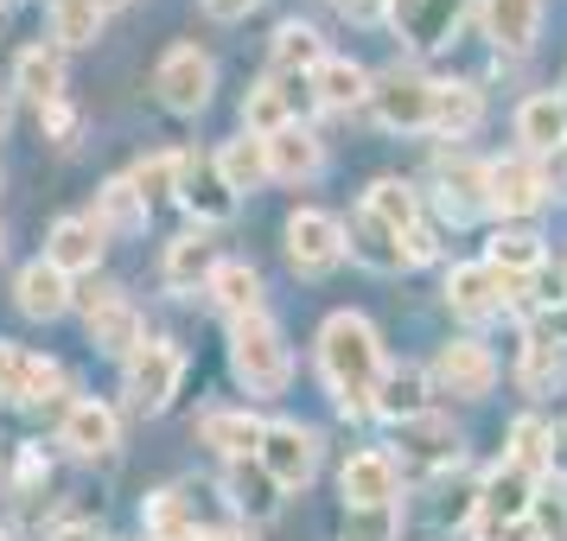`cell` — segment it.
<instances>
[{"mask_svg": "<svg viewBox=\"0 0 567 541\" xmlns=\"http://www.w3.org/2000/svg\"><path fill=\"white\" fill-rule=\"evenodd\" d=\"M319 376L332 388L338 414H377V388H383V337L363 312H332L319 332Z\"/></svg>", "mask_w": 567, "mask_h": 541, "instance_id": "obj_1", "label": "cell"}, {"mask_svg": "<svg viewBox=\"0 0 567 541\" xmlns=\"http://www.w3.org/2000/svg\"><path fill=\"white\" fill-rule=\"evenodd\" d=\"M230 370H236V383L249 388V395H281L287 388L293 357H287V337H281V325H275L268 312L230 325Z\"/></svg>", "mask_w": 567, "mask_h": 541, "instance_id": "obj_2", "label": "cell"}, {"mask_svg": "<svg viewBox=\"0 0 567 541\" xmlns=\"http://www.w3.org/2000/svg\"><path fill=\"white\" fill-rule=\"evenodd\" d=\"M185 383V351L173 337H147L128 363H122V395L134 414H166Z\"/></svg>", "mask_w": 567, "mask_h": 541, "instance_id": "obj_3", "label": "cell"}, {"mask_svg": "<svg viewBox=\"0 0 567 541\" xmlns=\"http://www.w3.org/2000/svg\"><path fill=\"white\" fill-rule=\"evenodd\" d=\"M78 306H83V325H90V344L96 351H109V357L128 363L141 344H147V325H141V312H134V300L122 293V287H78Z\"/></svg>", "mask_w": 567, "mask_h": 541, "instance_id": "obj_4", "label": "cell"}, {"mask_svg": "<svg viewBox=\"0 0 567 541\" xmlns=\"http://www.w3.org/2000/svg\"><path fill=\"white\" fill-rule=\"evenodd\" d=\"M536 471H523V465H497L485 485H478V516H472V529H478V541H504V529H516V522H529L536 516Z\"/></svg>", "mask_w": 567, "mask_h": 541, "instance_id": "obj_5", "label": "cell"}, {"mask_svg": "<svg viewBox=\"0 0 567 541\" xmlns=\"http://www.w3.org/2000/svg\"><path fill=\"white\" fill-rule=\"evenodd\" d=\"M256 465L275 478V490H307L312 471H319V434L300 427V420H268Z\"/></svg>", "mask_w": 567, "mask_h": 541, "instance_id": "obj_6", "label": "cell"}, {"mask_svg": "<svg viewBox=\"0 0 567 541\" xmlns=\"http://www.w3.org/2000/svg\"><path fill=\"white\" fill-rule=\"evenodd\" d=\"M210 90H217V64H210L198 45H173V52L154 64V96L173 115H198L210 103Z\"/></svg>", "mask_w": 567, "mask_h": 541, "instance_id": "obj_7", "label": "cell"}, {"mask_svg": "<svg viewBox=\"0 0 567 541\" xmlns=\"http://www.w3.org/2000/svg\"><path fill=\"white\" fill-rule=\"evenodd\" d=\"M370 108L389 134H421L434 128V83L414 77V71H383L370 83Z\"/></svg>", "mask_w": 567, "mask_h": 541, "instance_id": "obj_8", "label": "cell"}, {"mask_svg": "<svg viewBox=\"0 0 567 541\" xmlns=\"http://www.w3.org/2000/svg\"><path fill=\"white\" fill-rule=\"evenodd\" d=\"M427 383H434V395L478 402V395H491V383H497V357H491L478 337H453V344H440V357L427 363Z\"/></svg>", "mask_w": 567, "mask_h": 541, "instance_id": "obj_9", "label": "cell"}, {"mask_svg": "<svg viewBox=\"0 0 567 541\" xmlns=\"http://www.w3.org/2000/svg\"><path fill=\"white\" fill-rule=\"evenodd\" d=\"M344 256H351L344 249V223H338L332 210H293L287 217V261L300 274H332Z\"/></svg>", "mask_w": 567, "mask_h": 541, "instance_id": "obj_10", "label": "cell"}, {"mask_svg": "<svg viewBox=\"0 0 567 541\" xmlns=\"http://www.w3.org/2000/svg\"><path fill=\"white\" fill-rule=\"evenodd\" d=\"M485 191H491V210H504V217H529V210H542V205H548L542 159H529V154L491 159V166H485Z\"/></svg>", "mask_w": 567, "mask_h": 541, "instance_id": "obj_11", "label": "cell"}, {"mask_svg": "<svg viewBox=\"0 0 567 541\" xmlns=\"http://www.w3.org/2000/svg\"><path fill=\"white\" fill-rule=\"evenodd\" d=\"M58 446L64 452H78V459H109L115 446H122V420H115V408L109 402H71L64 408V420H58Z\"/></svg>", "mask_w": 567, "mask_h": 541, "instance_id": "obj_12", "label": "cell"}, {"mask_svg": "<svg viewBox=\"0 0 567 541\" xmlns=\"http://www.w3.org/2000/svg\"><path fill=\"white\" fill-rule=\"evenodd\" d=\"M13 306L27 312V319H45V325H52V319H64V312L78 306V281L58 274L52 261L39 256V261H27L20 281H13Z\"/></svg>", "mask_w": 567, "mask_h": 541, "instance_id": "obj_13", "label": "cell"}, {"mask_svg": "<svg viewBox=\"0 0 567 541\" xmlns=\"http://www.w3.org/2000/svg\"><path fill=\"white\" fill-rule=\"evenodd\" d=\"M261 434H268V420H256L249 408H205V414H198V439H205L217 459H230V465L256 459Z\"/></svg>", "mask_w": 567, "mask_h": 541, "instance_id": "obj_14", "label": "cell"}, {"mask_svg": "<svg viewBox=\"0 0 567 541\" xmlns=\"http://www.w3.org/2000/svg\"><path fill=\"white\" fill-rule=\"evenodd\" d=\"M446 306L460 312V319H497V312L511 306V287H504V274L491 261H465V268L446 274Z\"/></svg>", "mask_w": 567, "mask_h": 541, "instance_id": "obj_15", "label": "cell"}, {"mask_svg": "<svg viewBox=\"0 0 567 541\" xmlns=\"http://www.w3.org/2000/svg\"><path fill=\"white\" fill-rule=\"evenodd\" d=\"M338 490H344V510L395 503V490H402L395 452H383V446H370V452H351V465H344V478H338Z\"/></svg>", "mask_w": 567, "mask_h": 541, "instance_id": "obj_16", "label": "cell"}, {"mask_svg": "<svg viewBox=\"0 0 567 541\" xmlns=\"http://www.w3.org/2000/svg\"><path fill=\"white\" fill-rule=\"evenodd\" d=\"M45 261H52L58 274H96L103 268V230L90 223V217H58L52 236H45Z\"/></svg>", "mask_w": 567, "mask_h": 541, "instance_id": "obj_17", "label": "cell"}, {"mask_svg": "<svg viewBox=\"0 0 567 541\" xmlns=\"http://www.w3.org/2000/svg\"><path fill=\"white\" fill-rule=\"evenodd\" d=\"M217 242H210L205 230H185L166 242V261H159V281L173 287V293H198V287H210V274H217Z\"/></svg>", "mask_w": 567, "mask_h": 541, "instance_id": "obj_18", "label": "cell"}, {"mask_svg": "<svg viewBox=\"0 0 567 541\" xmlns=\"http://www.w3.org/2000/svg\"><path fill=\"white\" fill-rule=\"evenodd\" d=\"M179 205L192 210V217H198V230H205V223H230V210H236V191L224 185V173H217V159H185Z\"/></svg>", "mask_w": 567, "mask_h": 541, "instance_id": "obj_19", "label": "cell"}, {"mask_svg": "<svg viewBox=\"0 0 567 541\" xmlns=\"http://www.w3.org/2000/svg\"><path fill=\"white\" fill-rule=\"evenodd\" d=\"M485 27H491V45L504 58H523L536 45V27H542V0H485Z\"/></svg>", "mask_w": 567, "mask_h": 541, "instance_id": "obj_20", "label": "cell"}, {"mask_svg": "<svg viewBox=\"0 0 567 541\" xmlns=\"http://www.w3.org/2000/svg\"><path fill=\"white\" fill-rule=\"evenodd\" d=\"M13 90L39 108L64 103V52H58V45H27L20 64H13Z\"/></svg>", "mask_w": 567, "mask_h": 541, "instance_id": "obj_21", "label": "cell"}, {"mask_svg": "<svg viewBox=\"0 0 567 541\" xmlns=\"http://www.w3.org/2000/svg\"><path fill=\"white\" fill-rule=\"evenodd\" d=\"M147 217H154V205L134 191V179H109L103 191H96V210H90V223L103 236H141Z\"/></svg>", "mask_w": 567, "mask_h": 541, "instance_id": "obj_22", "label": "cell"}, {"mask_svg": "<svg viewBox=\"0 0 567 541\" xmlns=\"http://www.w3.org/2000/svg\"><path fill=\"white\" fill-rule=\"evenodd\" d=\"M395 446H402L409 459H421V465H453L460 459V434H453V420L434 414V408L402 420V427H395Z\"/></svg>", "mask_w": 567, "mask_h": 541, "instance_id": "obj_23", "label": "cell"}, {"mask_svg": "<svg viewBox=\"0 0 567 541\" xmlns=\"http://www.w3.org/2000/svg\"><path fill=\"white\" fill-rule=\"evenodd\" d=\"M210 306L224 312V319H256L261 312V274L249 268V261H217V274H210Z\"/></svg>", "mask_w": 567, "mask_h": 541, "instance_id": "obj_24", "label": "cell"}, {"mask_svg": "<svg viewBox=\"0 0 567 541\" xmlns=\"http://www.w3.org/2000/svg\"><path fill=\"white\" fill-rule=\"evenodd\" d=\"M344 249H351L363 268H377V274H395V268H409V261H402V236L389 230V223H377L370 210H358V217L344 223Z\"/></svg>", "mask_w": 567, "mask_h": 541, "instance_id": "obj_25", "label": "cell"}, {"mask_svg": "<svg viewBox=\"0 0 567 541\" xmlns=\"http://www.w3.org/2000/svg\"><path fill=\"white\" fill-rule=\"evenodd\" d=\"M516 141L529 147V154H555L567 147V103L561 96H529V103L516 108Z\"/></svg>", "mask_w": 567, "mask_h": 541, "instance_id": "obj_26", "label": "cell"}, {"mask_svg": "<svg viewBox=\"0 0 567 541\" xmlns=\"http://www.w3.org/2000/svg\"><path fill=\"white\" fill-rule=\"evenodd\" d=\"M217 173H224L230 191H261V185L275 179V166H268V141H256V134L224 141V147H217Z\"/></svg>", "mask_w": 567, "mask_h": 541, "instance_id": "obj_27", "label": "cell"}, {"mask_svg": "<svg viewBox=\"0 0 567 541\" xmlns=\"http://www.w3.org/2000/svg\"><path fill=\"white\" fill-rule=\"evenodd\" d=\"M268 166H275V179H287V185H300V179H312L319 166H326V154H319V134L312 128H281V134H268Z\"/></svg>", "mask_w": 567, "mask_h": 541, "instance_id": "obj_28", "label": "cell"}, {"mask_svg": "<svg viewBox=\"0 0 567 541\" xmlns=\"http://www.w3.org/2000/svg\"><path fill=\"white\" fill-rule=\"evenodd\" d=\"M478 122H485V96H478L472 83H460V77L434 83V134H446V141H465Z\"/></svg>", "mask_w": 567, "mask_h": 541, "instance_id": "obj_29", "label": "cell"}, {"mask_svg": "<svg viewBox=\"0 0 567 541\" xmlns=\"http://www.w3.org/2000/svg\"><path fill=\"white\" fill-rule=\"evenodd\" d=\"M440 210L453 217V223H472L478 210H491V191H485V166H440Z\"/></svg>", "mask_w": 567, "mask_h": 541, "instance_id": "obj_30", "label": "cell"}, {"mask_svg": "<svg viewBox=\"0 0 567 541\" xmlns=\"http://www.w3.org/2000/svg\"><path fill=\"white\" fill-rule=\"evenodd\" d=\"M312 96H319V108H358L370 103V71L358 58H326L312 71Z\"/></svg>", "mask_w": 567, "mask_h": 541, "instance_id": "obj_31", "label": "cell"}, {"mask_svg": "<svg viewBox=\"0 0 567 541\" xmlns=\"http://www.w3.org/2000/svg\"><path fill=\"white\" fill-rule=\"evenodd\" d=\"M45 13H52V45L58 52H83V45H96V39H103V20H109L96 0H52Z\"/></svg>", "mask_w": 567, "mask_h": 541, "instance_id": "obj_32", "label": "cell"}, {"mask_svg": "<svg viewBox=\"0 0 567 541\" xmlns=\"http://www.w3.org/2000/svg\"><path fill=\"white\" fill-rule=\"evenodd\" d=\"M268 58H275V71H281V77H293V71H319V64H326V39H319V32L312 27H300V20H287L281 32H275V45H268Z\"/></svg>", "mask_w": 567, "mask_h": 541, "instance_id": "obj_33", "label": "cell"}, {"mask_svg": "<svg viewBox=\"0 0 567 541\" xmlns=\"http://www.w3.org/2000/svg\"><path fill=\"white\" fill-rule=\"evenodd\" d=\"M363 210H370L377 223H389L395 236L421 230V198H414V185H402V179H377L370 198H363Z\"/></svg>", "mask_w": 567, "mask_h": 541, "instance_id": "obj_34", "label": "cell"}, {"mask_svg": "<svg viewBox=\"0 0 567 541\" xmlns=\"http://www.w3.org/2000/svg\"><path fill=\"white\" fill-rule=\"evenodd\" d=\"M293 128V103H287V90L275 77L256 83L249 96H243V134H256V141H268V134Z\"/></svg>", "mask_w": 567, "mask_h": 541, "instance_id": "obj_35", "label": "cell"}, {"mask_svg": "<svg viewBox=\"0 0 567 541\" xmlns=\"http://www.w3.org/2000/svg\"><path fill=\"white\" fill-rule=\"evenodd\" d=\"M141 522H147V541H205L198 522H192V510H185V490H154Z\"/></svg>", "mask_w": 567, "mask_h": 541, "instance_id": "obj_36", "label": "cell"}, {"mask_svg": "<svg viewBox=\"0 0 567 541\" xmlns=\"http://www.w3.org/2000/svg\"><path fill=\"white\" fill-rule=\"evenodd\" d=\"M427 376H421V370H389L383 376V388H377V414H389V420H395V427H402V420H414V414H427Z\"/></svg>", "mask_w": 567, "mask_h": 541, "instance_id": "obj_37", "label": "cell"}, {"mask_svg": "<svg viewBox=\"0 0 567 541\" xmlns=\"http://www.w3.org/2000/svg\"><path fill=\"white\" fill-rule=\"evenodd\" d=\"M485 261L497 268V274L536 281V268H542V236H536V230H497V242H491Z\"/></svg>", "mask_w": 567, "mask_h": 541, "instance_id": "obj_38", "label": "cell"}, {"mask_svg": "<svg viewBox=\"0 0 567 541\" xmlns=\"http://www.w3.org/2000/svg\"><path fill=\"white\" fill-rule=\"evenodd\" d=\"M185 159H192V154H173V147H166V154H147V159H141V166L128 173L134 191H141L147 205H159V198H179V185H185Z\"/></svg>", "mask_w": 567, "mask_h": 541, "instance_id": "obj_39", "label": "cell"}, {"mask_svg": "<svg viewBox=\"0 0 567 541\" xmlns=\"http://www.w3.org/2000/svg\"><path fill=\"white\" fill-rule=\"evenodd\" d=\"M344 541H402V503L344 510Z\"/></svg>", "mask_w": 567, "mask_h": 541, "instance_id": "obj_40", "label": "cell"}, {"mask_svg": "<svg viewBox=\"0 0 567 541\" xmlns=\"http://www.w3.org/2000/svg\"><path fill=\"white\" fill-rule=\"evenodd\" d=\"M453 20H460V0H421V13H414V20H409L402 32H409L421 52H434V45H446Z\"/></svg>", "mask_w": 567, "mask_h": 541, "instance_id": "obj_41", "label": "cell"}, {"mask_svg": "<svg viewBox=\"0 0 567 541\" xmlns=\"http://www.w3.org/2000/svg\"><path fill=\"white\" fill-rule=\"evenodd\" d=\"M548 434H555V427H542L536 414H523L511 427V452H504V459L523 465V471H548Z\"/></svg>", "mask_w": 567, "mask_h": 541, "instance_id": "obj_42", "label": "cell"}, {"mask_svg": "<svg viewBox=\"0 0 567 541\" xmlns=\"http://www.w3.org/2000/svg\"><path fill=\"white\" fill-rule=\"evenodd\" d=\"M561 376H567V351H555V344H523V388L529 395H548Z\"/></svg>", "mask_w": 567, "mask_h": 541, "instance_id": "obj_43", "label": "cell"}, {"mask_svg": "<svg viewBox=\"0 0 567 541\" xmlns=\"http://www.w3.org/2000/svg\"><path fill=\"white\" fill-rule=\"evenodd\" d=\"M27 376H32V351H20V344H7L0 337V402H27Z\"/></svg>", "mask_w": 567, "mask_h": 541, "instance_id": "obj_44", "label": "cell"}, {"mask_svg": "<svg viewBox=\"0 0 567 541\" xmlns=\"http://www.w3.org/2000/svg\"><path fill=\"white\" fill-rule=\"evenodd\" d=\"M268 490H275V478H268L261 465H256V471H243V465H230V503H236V510H256V516H261L268 503H275Z\"/></svg>", "mask_w": 567, "mask_h": 541, "instance_id": "obj_45", "label": "cell"}, {"mask_svg": "<svg viewBox=\"0 0 567 541\" xmlns=\"http://www.w3.org/2000/svg\"><path fill=\"white\" fill-rule=\"evenodd\" d=\"M58 388H64V363H52V357H32L27 402H20V408H45V402H58Z\"/></svg>", "mask_w": 567, "mask_h": 541, "instance_id": "obj_46", "label": "cell"}, {"mask_svg": "<svg viewBox=\"0 0 567 541\" xmlns=\"http://www.w3.org/2000/svg\"><path fill=\"white\" fill-rule=\"evenodd\" d=\"M529 344H555V351H567V300H548V306L529 319Z\"/></svg>", "mask_w": 567, "mask_h": 541, "instance_id": "obj_47", "label": "cell"}, {"mask_svg": "<svg viewBox=\"0 0 567 541\" xmlns=\"http://www.w3.org/2000/svg\"><path fill=\"white\" fill-rule=\"evenodd\" d=\"M13 478H20V490L52 485V459H45V446H39V439H27V446H20V471H13Z\"/></svg>", "mask_w": 567, "mask_h": 541, "instance_id": "obj_48", "label": "cell"}, {"mask_svg": "<svg viewBox=\"0 0 567 541\" xmlns=\"http://www.w3.org/2000/svg\"><path fill=\"white\" fill-rule=\"evenodd\" d=\"M529 522H536L548 541H567V497H536V516H529Z\"/></svg>", "mask_w": 567, "mask_h": 541, "instance_id": "obj_49", "label": "cell"}, {"mask_svg": "<svg viewBox=\"0 0 567 541\" xmlns=\"http://www.w3.org/2000/svg\"><path fill=\"white\" fill-rule=\"evenodd\" d=\"M39 128L52 134L58 147H71V141H78V108H71V103H52V108H39Z\"/></svg>", "mask_w": 567, "mask_h": 541, "instance_id": "obj_50", "label": "cell"}, {"mask_svg": "<svg viewBox=\"0 0 567 541\" xmlns=\"http://www.w3.org/2000/svg\"><path fill=\"white\" fill-rule=\"evenodd\" d=\"M434 256H440V242H434V230H427V223L402 236V261H409V268H421V261H434Z\"/></svg>", "mask_w": 567, "mask_h": 541, "instance_id": "obj_51", "label": "cell"}, {"mask_svg": "<svg viewBox=\"0 0 567 541\" xmlns=\"http://www.w3.org/2000/svg\"><path fill=\"white\" fill-rule=\"evenodd\" d=\"M542 185H548V198H567V147L542 154Z\"/></svg>", "mask_w": 567, "mask_h": 541, "instance_id": "obj_52", "label": "cell"}, {"mask_svg": "<svg viewBox=\"0 0 567 541\" xmlns=\"http://www.w3.org/2000/svg\"><path fill=\"white\" fill-rule=\"evenodd\" d=\"M344 7V20H358V27H370V20H389V0H338Z\"/></svg>", "mask_w": 567, "mask_h": 541, "instance_id": "obj_53", "label": "cell"}, {"mask_svg": "<svg viewBox=\"0 0 567 541\" xmlns=\"http://www.w3.org/2000/svg\"><path fill=\"white\" fill-rule=\"evenodd\" d=\"M52 541H109V535H103V522H83L78 516V522H58Z\"/></svg>", "mask_w": 567, "mask_h": 541, "instance_id": "obj_54", "label": "cell"}, {"mask_svg": "<svg viewBox=\"0 0 567 541\" xmlns=\"http://www.w3.org/2000/svg\"><path fill=\"white\" fill-rule=\"evenodd\" d=\"M261 0H205V13L210 20H243V13H256Z\"/></svg>", "mask_w": 567, "mask_h": 541, "instance_id": "obj_55", "label": "cell"}, {"mask_svg": "<svg viewBox=\"0 0 567 541\" xmlns=\"http://www.w3.org/2000/svg\"><path fill=\"white\" fill-rule=\"evenodd\" d=\"M548 471H555V478H567V420L548 434Z\"/></svg>", "mask_w": 567, "mask_h": 541, "instance_id": "obj_56", "label": "cell"}, {"mask_svg": "<svg viewBox=\"0 0 567 541\" xmlns=\"http://www.w3.org/2000/svg\"><path fill=\"white\" fill-rule=\"evenodd\" d=\"M414 13H421V0H389V20H395V27H409Z\"/></svg>", "mask_w": 567, "mask_h": 541, "instance_id": "obj_57", "label": "cell"}, {"mask_svg": "<svg viewBox=\"0 0 567 541\" xmlns=\"http://www.w3.org/2000/svg\"><path fill=\"white\" fill-rule=\"evenodd\" d=\"M205 541H256V529H217V535H205Z\"/></svg>", "mask_w": 567, "mask_h": 541, "instance_id": "obj_58", "label": "cell"}, {"mask_svg": "<svg viewBox=\"0 0 567 541\" xmlns=\"http://www.w3.org/2000/svg\"><path fill=\"white\" fill-rule=\"evenodd\" d=\"M96 7H103V13H115V7H122V0H96Z\"/></svg>", "mask_w": 567, "mask_h": 541, "instance_id": "obj_59", "label": "cell"}, {"mask_svg": "<svg viewBox=\"0 0 567 541\" xmlns=\"http://www.w3.org/2000/svg\"><path fill=\"white\" fill-rule=\"evenodd\" d=\"M0 134H7V96H0Z\"/></svg>", "mask_w": 567, "mask_h": 541, "instance_id": "obj_60", "label": "cell"}, {"mask_svg": "<svg viewBox=\"0 0 567 541\" xmlns=\"http://www.w3.org/2000/svg\"><path fill=\"white\" fill-rule=\"evenodd\" d=\"M7 7H20V0H0V13H7Z\"/></svg>", "mask_w": 567, "mask_h": 541, "instance_id": "obj_61", "label": "cell"}, {"mask_svg": "<svg viewBox=\"0 0 567 541\" xmlns=\"http://www.w3.org/2000/svg\"><path fill=\"white\" fill-rule=\"evenodd\" d=\"M0 541H13V535H7V529H0Z\"/></svg>", "mask_w": 567, "mask_h": 541, "instance_id": "obj_62", "label": "cell"}, {"mask_svg": "<svg viewBox=\"0 0 567 541\" xmlns=\"http://www.w3.org/2000/svg\"><path fill=\"white\" fill-rule=\"evenodd\" d=\"M45 7H52V0H45Z\"/></svg>", "mask_w": 567, "mask_h": 541, "instance_id": "obj_63", "label": "cell"}, {"mask_svg": "<svg viewBox=\"0 0 567 541\" xmlns=\"http://www.w3.org/2000/svg\"><path fill=\"white\" fill-rule=\"evenodd\" d=\"M0 249H7V242H0Z\"/></svg>", "mask_w": 567, "mask_h": 541, "instance_id": "obj_64", "label": "cell"}]
</instances>
